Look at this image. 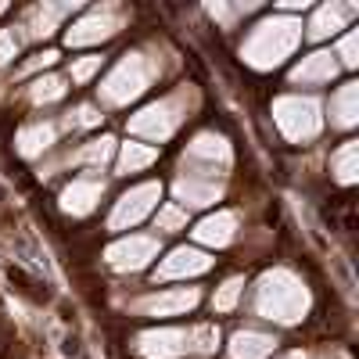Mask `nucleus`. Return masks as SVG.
<instances>
[{"label":"nucleus","instance_id":"f257e3e1","mask_svg":"<svg viewBox=\"0 0 359 359\" xmlns=\"http://www.w3.org/2000/svg\"><path fill=\"white\" fill-rule=\"evenodd\" d=\"M298 43H302V22L291 15H273L252 29V36L241 47V57L245 65L266 72V69L284 65V57H291Z\"/></svg>","mask_w":359,"mask_h":359},{"label":"nucleus","instance_id":"f03ea898","mask_svg":"<svg viewBox=\"0 0 359 359\" xmlns=\"http://www.w3.org/2000/svg\"><path fill=\"white\" fill-rule=\"evenodd\" d=\"M255 309L273 323H298L309 313V287L291 269H269L255 287Z\"/></svg>","mask_w":359,"mask_h":359},{"label":"nucleus","instance_id":"7ed1b4c3","mask_svg":"<svg viewBox=\"0 0 359 359\" xmlns=\"http://www.w3.org/2000/svg\"><path fill=\"white\" fill-rule=\"evenodd\" d=\"M158 76L155 62L151 57H144V54H126L123 62H118L108 79L101 83V101L104 104H130L137 101L147 86H151V79Z\"/></svg>","mask_w":359,"mask_h":359},{"label":"nucleus","instance_id":"20e7f679","mask_svg":"<svg viewBox=\"0 0 359 359\" xmlns=\"http://www.w3.org/2000/svg\"><path fill=\"white\" fill-rule=\"evenodd\" d=\"M273 118H277L280 133L291 144H306V140H313L323 130V115H320V101L316 97H298V94L277 97L273 101Z\"/></svg>","mask_w":359,"mask_h":359},{"label":"nucleus","instance_id":"39448f33","mask_svg":"<svg viewBox=\"0 0 359 359\" xmlns=\"http://www.w3.org/2000/svg\"><path fill=\"white\" fill-rule=\"evenodd\" d=\"M187 115V90H176L172 97H162L155 104H147L144 111H137L130 118V133L144 137V140H169L176 133V126Z\"/></svg>","mask_w":359,"mask_h":359},{"label":"nucleus","instance_id":"423d86ee","mask_svg":"<svg viewBox=\"0 0 359 359\" xmlns=\"http://www.w3.org/2000/svg\"><path fill=\"white\" fill-rule=\"evenodd\" d=\"M108 266L118 269V273H137L144 269L151 259H158V237H147V233H130L123 241H115L108 252H104Z\"/></svg>","mask_w":359,"mask_h":359},{"label":"nucleus","instance_id":"0eeeda50","mask_svg":"<svg viewBox=\"0 0 359 359\" xmlns=\"http://www.w3.org/2000/svg\"><path fill=\"white\" fill-rule=\"evenodd\" d=\"M158 198H162V184H140V187H133L130 194H123L115 201V212H111L108 226L111 230L137 226L144 216H151V208L158 205Z\"/></svg>","mask_w":359,"mask_h":359},{"label":"nucleus","instance_id":"6e6552de","mask_svg":"<svg viewBox=\"0 0 359 359\" xmlns=\"http://www.w3.org/2000/svg\"><path fill=\"white\" fill-rule=\"evenodd\" d=\"M187 169H201V172H216L223 176V169L230 165V144L219 133H198L184 155Z\"/></svg>","mask_w":359,"mask_h":359},{"label":"nucleus","instance_id":"1a4fd4ad","mask_svg":"<svg viewBox=\"0 0 359 359\" xmlns=\"http://www.w3.org/2000/svg\"><path fill=\"white\" fill-rule=\"evenodd\" d=\"M176 198H180V201H187L191 208H198V205H212V201H219V198H223V176L180 165Z\"/></svg>","mask_w":359,"mask_h":359},{"label":"nucleus","instance_id":"9d476101","mask_svg":"<svg viewBox=\"0 0 359 359\" xmlns=\"http://www.w3.org/2000/svg\"><path fill=\"white\" fill-rule=\"evenodd\" d=\"M118 25H123V15H118L115 8H104V11H94L79 18L69 33H65V43L69 47H90V43H104L118 33Z\"/></svg>","mask_w":359,"mask_h":359},{"label":"nucleus","instance_id":"9b49d317","mask_svg":"<svg viewBox=\"0 0 359 359\" xmlns=\"http://www.w3.org/2000/svg\"><path fill=\"white\" fill-rule=\"evenodd\" d=\"M137 352L144 359H176L191 352V331L184 327H158V331H144L137 338Z\"/></svg>","mask_w":359,"mask_h":359},{"label":"nucleus","instance_id":"f8f14e48","mask_svg":"<svg viewBox=\"0 0 359 359\" xmlns=\"http://www.w3.org/2000/svg\"><path fill=\"white\" fill-rule=\"evenodd\" d=\"M201 302V291L198 287H172V291H162V294H147L137 302V313L144 316H180Z\"/></svg>","mask_w":359,"mask_h":359},{"label":"nucleus","instance_id":"ddd939ff","mask_svg":"<svg viewBox=\"0 0 359 359\" xmlns=\"http://www.w3.org/2000/svg\"><path fill=\"white\" fill-rule=\"evenodd\" d=\"M212 269V259L198 248H176L169 252V259H162V266L155 269V280H184V277H201Z\"/></svg>","mask_w":359,"mask_h":359},{"label":"nucleus","instance_id":"4468645a","mask_svg":"<svg viewBox=\"0 0 359 359\" xmlns=\"http://www.w3.org/2000/svg\"><path fill=\"white\" fill-rule=\"evenodd\" d=\"M101 194H104V184H97V180H72L62 191V208L72 216H86V212H94Z\"/></svg>","mask_w":359,"mask_h":359},{"label":"nucleus","instance_id":"2eb2a0df","mask_svg":"<svg viewBox=\"0 0 359 359\" xmlns=\"http://www.w3.org/2000/svg\"><path fill=\"white\" fill-rule=\"evenodd\" d=\"M233 233H237V216L233 212H216V216H208L194 226V237L208 248H226L233 241Z\"/></svg>","mask_w":359,"mask_h":359},{"label":"nucleus","instance_id":"dca6fc26","mask_svg":"<svg viewBox=\"0 0 359 359\" xmlns=\"http://www.w3.org/2000/svg\"><path fill=\"white\" fill-rule=\"evenodd\" d=\"M273 348H277V338L262 331H237L230 338V359H266Z\"/></svg>","mask_w":359,"mask_h":359},{"label":"nucleus","instance_id":"f3484780","mask_svg":"<svg viewBox=\"0 0 359 359\" xmlns=\"http://www.w3.org/2000/svg\"><path fill=\"white\" fill-rule=\"evenodd\" d=\"M334 76H338V62H334V54H327V50L302 57V65L291 72L294 83H331Z\"/></svg>","mask_w":359,"mask_h":359},{"label":"nucleus","instance_id":"a211bd4d","mask_svg":"<svg viewBox=\"0 0 359 359\" xmlns=\"http://www.w3.org/2000/svg\"><path fill=\"white\" fill-rule=\"evenodd\" d=\"M345 22H348V8L338 4V0H331V4H323V8L313 15L309 36H313V40H327V36H334L338 29H345Z\"/></svg>","mask_w":359,"mask_h":359},{"label":"nucleus","instance_id":"6ab92c4d","mask_svg":"<svg viewBox=\"0 0 359 359\" xmlns=\"http://www.w3.org/2000/svg\"><path fill=\"white\" fill-rule=\"evenodd\" d=\"M355 118H359V86L345 83L334 94V101H331V123L348 130V126H355Z\"/></svg>","mask_w":359,"mask_h":359},{"label":"nucleus","instance_id":"aec40b11","mask_svg":"<svg viewBox=\"0 0 359 359\" xmlns=\"http://www.w3.org/2000/svg\"><path fill=\"white\" fill-rule=\"evenodd\" d=\"M79 4H86V0H43V8L40 11H33V29L29 33L33 36H47V33H54V25H57V18H62L65 11H72V8H79Z\"/></svg>","mask_w":359,"mask_h":359},{"label":"nucleus","instance_id":"412c9836","mask_svg":"<svg viewBox=\"0 0 359 359\" xmlns=\"http://www.w3.org/2000/svg\"><path fill=\"white\" fill-rule=\"evenodd\" d=\"M50 144H54V126H50V123L25 126V130L18 133V151H22L25 158H36V155H43Z\"/></svg>","mask_w":359,"mask_h":359},{"label":"nucleus","instance_id":"4be33fe9","mask_svg":"<svg viewBox=\"0 0 359 359\" xmlns=\"http://www.w3.org/2000/svg\"><path fill=\"white\" fill-rule=\"evenodd\" d=\"M334 176H338V184H355V176H359V144L348 140L338 147V155H334Z\"/></svg>","mask_w":359,"mask_h":359},{"label":"nucleus","instance_id":"5701e85b","mask_svg":"<svg viewBox=\"0 0 359 359\" xmlns=\"http://www.w3.org/2000/svg\"><path fill=\"white\" fill-rule=\"evenodd\" d=\"M155 162V147L147 144H123V155H118V172H140Z\"/></svg>","mask_w":359,"mask_h":359},{"label":"nucleus","instance_id":"b1692460","mask_svg":"<svg viewBox=\"0 0 359 359\" xmlns=\"http://www.w3.org/2000/svg\"><path fill=\"white\" fill-rule=\"evenodd\" d=\"M62 94H65V79L62 76H43V79L33 83V90H29V97H33L36 104H50Z\"/></svg>","mask_w":359,"mask_h":359},{"label":"nucleus","instance_id":"393cba45","mask_svg":"<svg viewBox=\"0 0 359 359\" xmlns=\"http://www.w3.org/2000/svg\"><path fill=\"white\" fill-rule=\"evenodd\" d=\"M111 147H115V140H111V137H101V140H94V144H86L83 151L76 155V162L101 165V162H108V158H111Z\"/></svg>","mask_w":359,"mask_h":359},{"label":"nucleus","instance_id":"a878e982","mask_svg":"<svg viewBox=\"0 0 359 359\" xmlns=\"http://www.w3.org/2000/svg\"><path fill=\"white\" fill-rule=\"evenodd\" d=\"M241 287H245V280L241 277H230L219 291H216V298H212V306L219 309V313H230L233 306H237V294H241Z\"/></svg>","mask_w":359,"mask_h":359},{"label":"nucleus","instance_id":"bb28decb","mask_svg":"<svg viewBox=\"0 0 359 359\" xmlns=\"http://www.w3.org/2000/svg\"><path fill=\"white\" fill-rule=\"evenodd\" d=\"M216 345H219V327L201 323V327H194V331H191V348H198V352H212Z\"/></svg>","mask_w":359,"mask_h":359},{"label":"nucleus","instance_id":"cd10ccee","mask_svg":"<svg viewBox=\"0 0 359 359\" xmlns=\"http://www.w3.org/2000/svg\"><path fill=\"white\" fill-rule=\"evenodd\" d=\"M187 226V212L180 205H165L158 212V230H184Z\"/></svg>","mask_w":359,"mask_h":359},{"label":"nucleus","instance_id":"c85d7f7f","mask_svg":"<svg viewBox=\"0 0 359 359\" xmlns=\"http://www.w3.org/2000/svg\"><path fill=\"white\" fill-rule=\"evenodd\" d=\"M338 57H341V65L345 69H355L359 65V43H355V33H348L338 47Z\"/></svg>","mask_w":359,"mask_h":359},{"label":"nucleus","instance_id":"c756f323","mask_svg":"<svg viewBox=\"0 0 359 359\" xmlns=\"http://www.w3.org/2000/svg\"><path fill=\"white\" fill-rule=\"evenodd\" d=\"M97 69H101V57H79V62H72V79L76 83H86Z\"/></svg>","mask_w":359,"mask_h":359},{"label":"nucleus","instance_id":"7c9ffc66","mask_svg":"<svg viewBox=\"0 0 359 359\" xmlns=\"http://www.w3.org/2000/svg\"><path fill=\"white\" fill-rule=\"evenodd\" d=\"M97 123H101V115H97V108H90V104H79L76 118H69V126H97Z\"/></svg>","mask_w":359,"mask_h":359},{"label":"nucleus","instance_id":"2f4dec72","mask_svg":"<svg viewBox=\"0 0 359 359\" xmlns=\"http://www.w3.org/2000/svg\"><path fill=\"white\" fill-rule=\"evenodd\" d=\"M15 54H18V40H15V33H0V65L11 62Z\"/></svg>","mask_w":359,"mask_h":359},{"label":"nucleus","instance_id":"473e14b6","mask_svg":"<svg viewBox=\"0 0 359 359\" xmlns=\"http://www.w3.org/2000/svg\"><path fill=\"white\" fill-rule=\"evenodd\" d=\"M205 8H208V15H212L216 22H230V8H226V0H205Z\"/></svg>","mask_w":359,"mask_h":359},{"label":"nucleus","instance_id":"72a5a7b5","mask_svg":"<svg viewBox=\"0 0 359 359\" xmlns=\"http://www.w3.org/2000/svg\"><path fill=\"white\" fill-rule=\"evenodd\" d=\"M54 62H57V54H54V50H43V54H36L33 62L25 65V72H36V69H47V65H54Z\"/></svg>","mask_w":359,"mask_h":359},{"label":"nucleus","instance_id":"f704fd0d","mask_svg":"<svg viewBox=\"0 0 359 359\" xmlns=\"http://www.w3.org/2000/svg\"><path fill=\"white\" fill-rule=\"evenodd\" d=\"M313 0H280V8H287V11H298V8H309Z\"/></svg>","mask_w":359,"mask_h":359},{"label":"nucleus","instance_id":"c9c22d12","mask_svg":"<svg viewBox=\"0 0 359 359\" xmlns=\"http://www.w3.org/2000/svg\"><path fill=\"white\" fill-rule=\"evenodd\" d=\"M259 4H262V0H233V8H237V11H255Z\"/></svg>","mask_w":359,"mask_h":359},{"label":"nucleus","instance_id":"e433bc0d","mask_svg":"<svg viewBox=\"0 0 359 359\" xmlns=\"http://www.w3.org/2000/svg\"><path fill=\"white\" fill-rule=\"evenodd\" d=\"M284 359H309L306 352H291V355H284Z\"/></svg>","mask_w":359,"mask_h":359},{"label":"nucleus","instance_id":"4c0bfd02","mask_svg":"<svg viewBox=\"0 0 359 359\" xmlns=\"http://www.w3.org/2000/svg\"><path fill=\"white\" fill-rule=\"evenodd\" d=\"M359 4V0H345V8H355Z\"/></svg>","mask_w":359,"mask_h":359},{"label":"nucleus","instance_id":"58836bf2","mask_svg":"<svg viewBox=\"0 0 359 359\" xmlns=\"http://www.w3.org/2000/svg\"><path fill=\"white\" fill-rule=\"evenodd\" d=\"M0 11H8V0H0Z\"/></svg>","mask_w":359,"mask_h":359}]
</instances>
